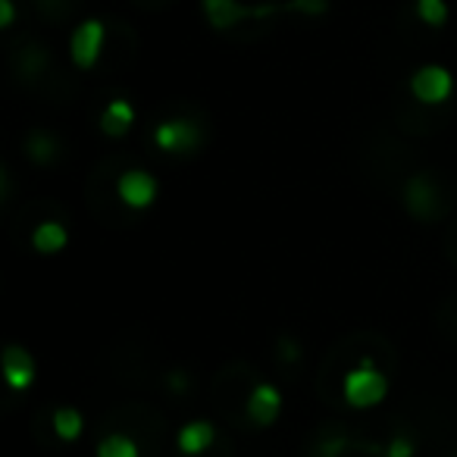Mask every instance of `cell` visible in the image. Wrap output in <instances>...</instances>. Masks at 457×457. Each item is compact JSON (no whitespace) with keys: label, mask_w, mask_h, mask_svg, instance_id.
Masks as SVG:
<instances>
[{"label":"cell","mask_w":457,"mask_h":457,"mask_svg":"<svg viewBox=\"0 0 457 457\" xmlns=\"http://www.w3.org/2000/svg\"><path fill=\"white\" fill-rule=\"evenodd\" d=\"M342 395L345 404L354 407V411H370V407H379L388 398V376L376 367L370 357H363L357 367H351L342 379Z\"/></svg>","instance_id":"obj_1"},{"label":"cell","mask_w":457,"mask_h":457,"mask_svg":"<svg viewBox=\"0 0 457 457\" xmlns=\"http://www.w3.org/2000/svg\"><path fill=\"white\" fill-rule=\"evenodd\" d=\"M204 16H207L210 29L216 32H228L245 20H270L279 10H286V4H261V7H251L242 0H201Z\"/></svg>","instance_id":"obj_2"},{"label":"cell","mask_w":457,"mask_h":457,"mask_svg":"<svg viewBox=\"0 0 457 457\" xmlns=\"http://www.w3.org/2000/svg\"><path fill=\"white\" fill-rule=\"evenodd\" d=\"M107 45V26L101 20H85L70 35V60L76 70H95Z\"/></svg>","instance_id":"obj_3"},{"label":"cell","mask_w":457,"mask_h":457,"mask_svg":"<svg viewBox=\"0 0 457 457\" xmlns=\"http://www.w3.org/2000/svg\"><path fill=\"white\" fill-rule=\"evenodd\" d=\"M411 95L426 107H438V104H445L454 95V76L438 63L420 66L411 76Z\"/></svg>","instance_id":"obj_4"},{"label":"cell","mask_w":457,"mask_h":457,"mask_svg":"<svg viewBox=\"0 0 457 457\" xmlns=\"http://www.w3.org/2000/svg\"><path fill=\"white\" fill-rule=\"evenodd\" d=\"M154 145L163 154H191L201 145V129H197L195 120L172 116V120L157 122V129H154Z\"/></svg>","instance_id":"obj_5"},{"label":"cell","mask_w":457,"mask_h":457,"mask_svg":"<svg viewBox=\"0 0 457 457\" xmlns=\"http://www.w3.org/2000/svg\"><path fill=\"white\" fill-rule=\"evenodd\" d=\"M116 195L126 207L132 210H147L160 195L157 176H151L147 170H126L116 179Z\"/></svg>","instance_id":"obj_6"},{"label":"cell","mask_w":457,"mask_h":457,"mask_svg":"<svg viewBox=\"0 0 457 457\" xmlns=\"http://www.w3.org/2000/svg\"><path fill=\"white\" fill-rule=\"evenodd\" d=\"M0 370H4V382L13 392H29L38 379V363H35L32 351L22 345H7L4 357H0Z\"/></svg>","instance_id":"obj_7"},{"label":"cell","mask_w":457,"mask_h":457,"mask_svg":"<svg viewBox=\"0 0 457 457\" xmlns=\"http://www.w3.org/2000/svg\"><path fill=\"white\" fill-rule=\"evenodd\" d=\"M282 404H286V398H282L279 386H273V382H257V386L248 392L245 411H248L251 423L267 429V426H273L276 420L282 417Z\"/></svg>","instance_id":"obj_8"},{"label":"cell","mask_w":457,"mask_h":457,"mask_svg":"<svg viewBox=\"0 0 457 457\" xmlns=\"http://www.w3.org/2000/svg\"><path fill=\"white\" fill-rule=\"evenodd\" d=\"M216 442V429L210 420H191V423H185L182 429L176 432V445L182 454L188 457H197L204 454V451L210 448V445Z\"/></svg>","instance_id":"obj_9"},{"label":"cell","mask_w":457,"mask_h":457,"mask_svg":"<svg viewBox=\"0 0 457 457\" xmlns=\"http://www.w3.org/2000/svg\"><path fill=\"white\" fill-rule=\"evenodd\" d=\"M132 126H135V107L126 97H113V101L101 110V132L107 135V138H122V135H129Z\"/></svg>","instance_id":"obj_10"},{"label":"cell","mask_w":457,"mask_h":457,"mask_svg":"<svg viewBox=\"0 0 457 457\" xmlns=\"http://www.w3.org/2000/svg\"><path fill=\"white\" fill-rule=\"evenodd\" d=\"M70 245V228L57 220H45L32 228V248L45 257H54Z\"/></svg>","instance_id":"obj_11"},{"label":"cell","mask_w":457,"mask_h":457,"mask_svg":"<svg viewBox=\"0 0 457 457\" xmlns=\"http://www.w3.org/2000/svg\"><path fill=\"white\" fill-rule=\"evenodd\" d=\"M51 423H54V432H57L60 442H79L85 432V417H82V411H76V407H57Z\"/></svg>","instance_id":"obj_12"},{"label":"cell","mask_w":457,"mask_h":457,"mask_svg":"<svg viewBox=\"0 0 457 457\" xmlns=\"http://www.w3.org/2000/svg\"><path fill=\"white\" fill-rule=\"evenodd\" d=\"M97 457H141V448L132 436H122V432H110L97 442L95 448Z\"/></svg>","instance_id":"obj_13"},{"label":"cell","mask_w":457,"mask_h":457,"mask_svg":"<svg viewBox=\"0 0 457 457\" xmlns=\"http://www.w3.org/2000/svg\"><path fill=\"white\" fill-rule=\"evenodd\" d=\"M407 204L417 216H429V210L436 207V191H432L429 179L417 176L411 185H407Z\"/></svg>","instance_id":"obj_14"},{"label":"cell","mask_w":457,"mask_h":457,"mask_svg":"<svg viewBox=\"0 0 457 457\" xmlns=\"http://www.w3.org/2000/svg\"><path fill=\"white\" fill-rule=\"evenodd\" d=\"M417 20L429 29H442L448 22V4L445 0H417Z\"/></svg>","instance_id":"obj_15"},{"label":"cell","mask_w":457,"mask_h":457,"mask_svg":"<svg viewBox=\"0 0 457 457\" xmlns=\"http://www.w3.org/2000/svg\"><path fill=\"white\" fill-rule=\"evenodd\" d=\"M29 157L41 166L54 163V157H57V138L47 132H35L32 138H29Z\"/></svg>","instance_id":"obj_16"},{"label":"cell","mask_w":457,"mask_h":457,"mask_svg":"<svg viewBox=\"0 0 457 457\" xmlns=\"http://www.w3.org/2000/svg\"><path fill=\"white\" fill-rule=\"evenodd\" d=\"M286 10H298L304 16H323L329 10V0H288Z\"/></svg>","instance_id":"obj_17"},{"label":"cell","mask_w":457,"mask_h":457,"mask_svg":"<svg viewBox=\"0 0 457 457\" xmlns=\"http://www.w3.org/2000/svg\"><path fill=\"white\" fill-rule=\"evenodd\" d=\"M413 454H417V448H413V442L407 436H395L386 448V457H413Z\"/></svg>","instance_id":"obj_18"},{"label":"cell","mask_w":457,"mask_h":457,"mask_svg":"<svg viewBox=\"0 0 457 457\" xmlns=\"http://www.w3.org/2000/svg\"><path fill=\"white\" fill-rule=\"evenodd\" d=\"M16 22V4L13 0H0V29H10Z\"/></svg>","instance_id":"obj_19"}]
</instances>
